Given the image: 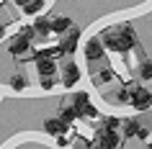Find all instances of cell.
I'll use <instances>...</instances> for the list:
<instances>
[{"mask_svg": "<svg viewBox=\"0 0 152 149\" xmlns=\"http://www.w3.org/2000/svg\"><path fill=\"white\" fill-rule=\"evenodd\" d=\"M83 67L80 62L75 59V54H67L62 57V64H59V85L64 87V90H75V87H80L83 82Z\"/></svg>", "mask_w": 152, "mask_h": 149, "instance_id": "obj_1", "label": "cell"}, {"mask_svg": "<svg viewBox=\"0 0 152 149\" xmlns=\"http://www.w3.org/2000/svg\"><path fill=\"white\" fill-rule=\"evenodd\" d=\"M80 54H83L85 67H90V64H101V62L106 59V47H103V41H101V36H98V33H90V36H85V39H83Z\"/></svg>", "mask_w": 152, "mask_h": 149, "instance_id": "obj_2", "label": "cell"}, {"mask_svg": "<svg viewBox=\"0 0 152 149\" xmlns=\"http://www.w3.org/2000/svg\"><path fill=\"white\" fill-rule=\"evenodd\" d=\"M129 108L137 110V113H144V110L152 108V90L144 87L142 82L129 87Z\"/></svg>", "mask_w": 152, "mask_h": 149, "instance_id": "obj_3", "label": "cell"}, {"mask_svg": "<svg viewBox=\"0 0 152 149\" xmlns=\"http://www.w3.org/2000/svg\"><path fill=\"white\" fill-rule=\"evenodd\" d=\"M57 49H59V57H67V54H75L80 49V39H83V26H72L67 33L57 36Z\"/></svg>", "mask_w": 152, "mask_h": 149, "instance_id": "obj_4", "label": "cell"}, {"mask_svg": "<svg viewBox=\"0 0 152 149\" xmlns=\"http://www.w3.org/2000/svg\"><path fill=\"white\" fill-rule=\"evenodd\" d=\"M41 131L47 134V136H52V139H59V136H67V134L72 131V124H67L59 113H52V116L44 121V126H41Z\"/></svg>", "mask_w": 152, "mask_h": 149, "instance_id": "obj_5", "label": "cell"}, {"mask_svg": "<svg viewBox=\"0 0 152 149\" xmlns=\"http://www.w3.org/2000/svg\"><path fill=\"white\" fill-rule=\"evenodd\" d=\"M49 26H52L54 36H62L75 26V21L70 18V13H49Z\"/></svg>", "mask_w": 152, "mask_h": 149, "instance_id": "obj_6", "label": "cell"}, {"mask_svg": "<svg viewBox=\"0 0 152 149\" xmlns=\"http://www.w3.org/2000/svg\"><path fill=\"white\" fill-rule=\"evenodd\" d=\"M5 85H8L10 93H26V90H31V80L26 72H13L8 80H5Z\"/></svg>", "mask_w": 152, "mask_h": 149, "instance_id": "obj_7", "label": "cell"}]
</instances>
